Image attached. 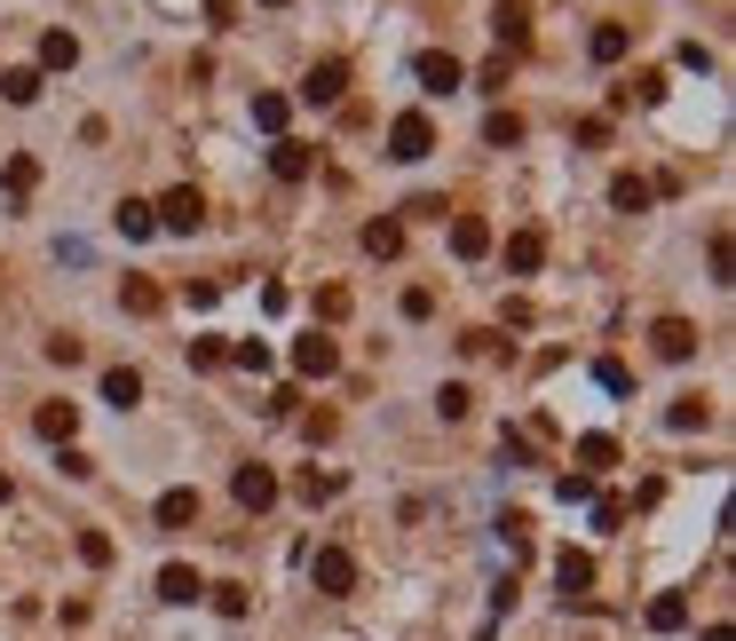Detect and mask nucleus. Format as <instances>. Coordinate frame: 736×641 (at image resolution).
Listing matches in <instances>:
<instances>
[{"label": "nucleus", "mask_w": 736, "mask_h": 641, "mask_svg": "<svg viewBox=\"0 0 736 641\" xmlns=\"http://www.w3.org/2000/svg\"><path fill=\"white\" fill-rule=\"evenodd\" d=\"M428 151H436V119H428V112H396V119H388V159L420 166Z\"/></svg>", "instance_id": "nucleus-1"}, {"label": "nucleus", "mask_w": 736, "mask_h": 641, "mask_svg": "<svg viewBox=\"0 0 736 641\" xmlns=\"http://www.w3.org/2000/svg\"><path fill=\"white\" fill-rule=\"evenodd\" d=\"M151 222H159V230H175V238H190V230L207 222V198H198L190 183H175V190H166L159 207H151Z\"/></svg>", "instance_id": "nucleus-2"}, {"label": "nucleus", "mask_w": 736, "mask_h": 641, "mask_svg": "<svg viewBox=\"0 0 736 641\" xmlns=\"http://www.w3.org/2000/svg\"><path fill=\"white\" fill-rule=\"evenodd\" d=\"M412 80H420L428 95H452V88L467 80V63H459L452 48H420V56H412Z\"/></svg>", "instance_id": "nucleus-3"}, {"label": "nucleus", "mask_w": 736, "mask_h": 641, "mask_svg": "<svg viewBox=\"0 0 736 641\" xmlns=\"http://www.w3.org/2000/svg\"><path fill=\"white\" fill-rule=\"evenodd\" d=\"M309 586H317V594H349V586H357V555H349V547H317V555H309Z\"/></svg>", "instance_id": "nucleus-4"}, {"label": "nucleus", "mask_w": 736, "mask_h": 641, "mask_svg": "<svg viewBox=\"0 0 736 641\" xmlns=\"http://www.w3.org/2000/svg\"><path fill=\"white\" fill-rule=\"evenodd\" d=\"M293 373L301 381H332V373H341V349H332L325 333H301V341H293Z\"/></svg>", "instance_id": "nucleus-5"}, {"label": "nucleus", "mask_w": 736, "mask_h": 641, "mask_svg": "<svg viewBox=\"0 0 736 641\" xmlns=\"http://www.w3.org/2000/svg\"><path fill=\"white\" fill-rule=\"evenodd\" d=\"M270 175H278L285 190H293V183H309V175H317V151H309V143H293V135H278V143H270Z\"/></svg>", "instance_id": "nucleus-6"}, {"label": "nucleus", "mask_w": 736, "mask_h": 641, "mask_svg": "<svg viewBox=\"0 0 736 641\" xmlns=\"http://www.w3.org/2000/svg\"><path fill=\"white\" fill-rule=\"evenodd\" d=\"M341 95H349V63H341V56L309 63V80H301V104H341Z\"/></svg>", "instance_id": "nucleus-7"}, {"label": "nucleus", "mask_w": 736, "mask_h": 641, "mask_svg": "<svg viewBox=\"0 0 736 641\" xmlns=\"http://www.w3.org/2000/svg\"><path fill=\"white\" fill-rule=\"evenodd\" d=\"M650 349H657L665 364H689V357H697V325H689V317H657V325H650Z\"/></svg>", "instance_id": "nucleus-8"}, {"label": "nucleus", "mask_w": 736, "mask_h": 641, "mask_svg": "<svg viewBox=\"0 0 736 641\" xmlns=\"http://www.w3.org/2000/svg\"><path fill=\"white\" fill-rule=\"evenodd\" d=\"M230 499H238L246 515L278 508V476H270V467H238V476H230Z\"/></svg>", "instance_id": "nucleus-9"}, {"label": "nucleus", "mask_w": 736, "mask_h": 641, "mask_svg": "<svg viewBox=\"0 0 736 641\" xmlns=\"http://www.w3.org/2000/svg\"><path fill=\"white\" fill-rule=\"evenodd\" d=\"M491 32H499V56L530 48V0H499V9H491Z\"/></svg>", "instance_id": "nucleus-10"}, {"label": "nucleus", "mask_w": 736, "mask_h": 641, "mask_svg": "<svg viewBox=\"0 0 736 641\" xmlns=\"http://www.w3.org/2000/svg\"><path fill=\"white\" fill-rule=\"evenodd\" d=\"M554 586H562V602H586V586H594V555L562 547V555H554Z\"/></svg>", "instance_id": "nucleus-11"}, {"label": "nucleus", "mask_w": 736, "mask_h": 641, "mask_svg": "<svg viewBox=\"0 0 736 641\" xmlns=\"http://www.w3.org/2000/svg\"><path fill=\"white\" fill-rule=\"evenodd\" d=\"M452 254L459 261H483L491 254V222L483 214H452Z\"/></svg>", "instance_id": "nucleus-12"}, {"label": "nucleus", "mask_w": 736, "mask_h": 641, "mask_svg": "<svg viewBox=\"0 0 736 641\" xmlns=\"http://www.w3.org/2000/svg\"><path fill=\"white\" fill-rule=\"evenodd\" d=\"M151 515H159V531H183V523H198V491H190V483L159 491V508H151Z\"/></svg>", "instance_id": "nucleus-13"}, {"label": "nucleus", "mask_w": 736, "mask_h": 641, "mask_svg": "<svg viewBox=\"0 0 736 641\" xmlns=\"http://www.w3.org/2000/svg\"><path fill=\"white\" fill-rule=\"evenodd\" d=\"M32 428H40L48 444H72V435H80V404H40V412H32Z\"/></svg>", "instance_id": "nucleus-14"}, {"label": "nucleus", "mask_w": 736, "mask_h": 641, "mask_svg": "<svg viewBox=\"0 0 736 641\" xmlns=\"http://www.w3.org/2000/svg\"><path fill=\"white\" fill-rule=\"evenodd\" d=\"M364 254H373V261H396V254H405V222H396V214L364 222Z\"/></svg>", "instance_id": "nucleus-15"}, {"label": "nucleus", "mask_w": 736, "mask_h": 641, "mask_svg": "<svg viewBox=\"0 0 736 641\" xmlns=\"http://www.w3.org/2000/svg\"><path fill=\"white\" fill-rule=\"evenodd\" d=\"M198 594H207V579H198L190 562H166L159 570V602H198Z\"/></svg>", "instance_id": "nucleus-16"}, {"label": "nucleus", "mask_w": 736, "mask_h": 641, "mask_svg": "<svg viewBox=\"0 0 736 641\" xmlns=\"http://www.w3.org/2000/svg\"><path fill=\"white\" fill-rule=\"evenodd\" d=\"M104 404H119V412L143 404V373H136V364H112V373H104Z\"/></svg>", "instance_id": "nucleus-17"}, {"label": "nucleus", "mask_w": 736, "mask_h": 641, "mask_svg": "<svg viewBox=\"0 0 736 641\" xmlns=\"http://www.w3.org/2000/svg\"><path fill=\"white\" fill-rule=\"evenodd\" d=\"M539 261H547V230H515V238H507V269H515V278H530Z\"/></svg>", "instance_id": "nucleus-18"}, {"label": "nucleus", "mask_w": 736, "mask_h": 641, "mask_svg": "<svg viewBox=\"0 0 736 641\" xmlns=\"http://www.w3.org/2000/svg\"><path fill=\"white\" fill-rule=\"evenodd\" d=\"M112 230H119L127 246H136V238H151V230H159V222H151V198H119V214H112Z\"/></svg>", "instance_id": "nucleus-19"}, {"label": "nucleus", "mask_w": 736, "mask_h": 641, "mask_svg": "<svg viewBox=\"0 0 736 641\" xmlns=\"http://www.w3.org/2000/svg\"><path fill=\"white\" fill-rule=\"evenodd\" d=\"M332 491H341V476H332V467H301V476H293V499H301V508H325Z\"/></svg>", "instance_id": "nucleus-20"}, {"label": "nucleus", "mask_w": 736, "mask_h": 641, "mask_svg": "<svg viewBox=\"0 0 736 641\" xmlns=\"http://www.w3.org/2000/svg\"><path fill=\"white\" fill-rule=\"evenodd\" d=\"M72 63H80V40H72V32H40V72H72Z\"/></svg>", "instance_id": "nucleus-21"}, {"label": "nucleus", "mask_w": 736, "mask_h": 641, "mask_svg": "<svg viewBox=\"0 0 736 641\" xmlns=\"http://www.w3.org/2000/svg\"><path fill=\"white\" fill-rule=\"evenodd\" d=\"M626 48H633V32H626V24H594V40H586L594 63H626Z\"/></svg>", "instance_id": "nucleus-22"}, {"label": "nucleus", "mask_w": 736, "mask_h": 641, "mask_svg": "<svg viewBox=\"0 0 736 641\" xmlns=\"http://www.w3.org/2000/svg\"><path fill=\"white\" fill-rule=\"evenodd\" d=\"M705 420H713V404H705V396H674V404H665V428H674V435L705 428Z\"/></svg>", "instance_id": "nucleus-23"}, {"label": "nucleus", "mask_w": 736, "mask_h": 641, "mask_svg": "<svg viewBox=\"0 0 736 641\" xmlns=\"http://www.w3.org/2000/svg\"><path fill=\"white\" fill-rule=\"evenodd\" d=\"M594 467H618V435H579V476H594Z\"/></svg>", "instance_id": "nucleus-24"}, {"label": "nucleus", "mask_w": 736, "mask_h": 641, "mask_svg": "<svg viewBox=\"0 0 736 641\" xmlns=\"http://www.w3.org/2000/svg\"><path fill=\"white\" fill-rule=\"evenodd\" d=\"M523 135H530V127H523V112H491V119H483V143H491V151H515Z\"/></svg>", "instance_id": "nucleus-25"}, {"label": "nucleus", "mask_w": 736, "mask_h": 641, "mask_svg": "<svg viewBox=\"0 0 736 641\" xmlns=\"http://www.w3.org/2000/svg\"><path fill=\"white\" fill-rule=\"evenodd\" d=\"M650 198H657V190H650L642 175H618V183H610V207H618V214H650Z\"/></svg>", "instance_id": "nucleus-26"}, {"label": "nucleus", "mask_w": 736, "mask_h": 641, "mask_svg": "<svg viewBox=\"0 0 736 641\" xmlns=\"http://www.w3.org/2000/svg\"><path fill=\"white\" fill-rule=\"evenodd\" d=\"M159 301H166V293H159L151 278H127V285H119V310H127V317H159Z\"/></svg>", "instance_id": "nucleus-27"}, {"label": "nucleus", "mask_w": 736, "mask_h": 641, "mask_svg": "<svg viewBox=\"0 0 736 641\" xmlns=\"http://www.w3.org/2000/svg\"><path fill=\"white\" fill-rule=\"evenodd\" d=\"M689 626V594H657L650 602V633H681Z\"/></svg>", "instance_id": "nucleus-28"}, {"label": "nucleus", "mask_w": 736, "mask_h": 641, "mask_svg": "<svg viewBox=\"0 0 736 641\" xmlns=\"http://www.w3.org/2000/svg\"><path fill=\"white\" fill-rule=\"evenodd\" d=\"M0 104H40V72H32V63L0 72Z\"/></svg>", "instance_id": "nucleus-29"}, {"label": "nucleus", "mask_w": 736, "mask_h": 641, "mask_svg": "<svg viewBox=\"0 0 736 641\" xmlns=\"http://www.w3.org/2000/svg\"><path fill=\"white\" fill-rule=\"evenodd\" d=\"M285 119H293L285 95H254V127H261V135H285Z\"/></svg>", "instance_id": "nucleus-30"}, {"label": "nucleus", "mask_w": 736, "mask_h": 641, "mask_svg": "<svg viewBox=\"0 0 736 641\" xmlns=\"http://www.w3.org/2000/svg\"><path fill=\"white\" fill-rule=\"evenodd\" d=\"M230 364H238V373H270V341H230Z\"/></svg>", "instance_id": "nucleus-31"}, {"label": "nucleus", "mask_w": 736, "mask_h": 641, "mask_svg": "<svg viewBox=\"0 0 736 641\" xmlns=\"http://www.w3.org/2000/svg\"><path fill=\"white\" fill-rule=\"evenodd\" d=\"M0 183H9V198H24L32 183H40V159H24V151H16L9 166H0Z\"/></svg>", "instance_id": "nucleus-32"}, {"label": "nucleus", "mask_w": 736, "mask_h": 641, "mask_svg": "<svg viewBox=\"0 0 736 641\" xmlns=\"http://www.w3.org/2000/svg\"><path fill=\"white\" fill-rule=\"evenodd\" d=\"M554 499H562V508H586V499H594V476H579V467H562V476H554Z\"/></svg>", "instance_id": "nucleus-33"}, {"label": "nucleus", "mask_w": 736, "mask_h": 641, "mask_svg": "<svg viewBox=\"0 0 736 641\" xmlns=\"http://www.w3.org/2000/svg\"><path fill=\"white\" fill-rule=\"evenodd\" d=\"M222 364H230V341H214V333L190 341V373H222Z\"/></svg>", "instance_id": "nucleus-34"}, {"label": "nucleus", "mask_w": 736, "mask_h": 641, "mask_svg": "<svg viewBox=\"0 0 736 641\" xmlns=\"http://www.w3.org/2000/svg\"><path fill=\"white\" fill-rule=\"evenodd\" d=\"M586 508H594V531H626V499H610V491H594Z\"/></svg>", "instance_id": "nucleus-35"}, {"label": "nucleus", "mask_w": 736, "mask_h": 641, "mask_svg": "<svg viewBox=\"0 0 736 641\" xmlns=\"http://www.w3.org/2000/svg\"><path fill=\"white\" fill-rule=\"evenodd\" d=\"M112 555H119V547H112L104 531H80V562H87V570H112Z\"/></svg>", "instance_id": "nucleus-36"}, {"label": "nucleus", "mask_w": 736, "mask_h": 641, "mask_svg": "<svg viewBox=\"0 0 736 641\" xmlns=\"http://www.w3.org/2000/svg\"><path fill=\"white\" fill-rule=\"evenodd\" d=\"M436 412H444V420H467V412H476V396H467L459 381H444V388H436Z\"/></svg>", "instance_id": "nucleus-37"}, {"label": "nucleus", "mask_w": 736, "mask_h": 641, "mask_svg": "<svg viewBox=\"0 0 736 641\" xmlns=\"http://www.w3.org/2000/svg\"><path fill=\"white\" fill-rule=\"evenodd\" d=\"M207 594H214V610H222V618H246V610H254V594H246V586H207Z\"/></svg>", "instance_id": "nucleus-38"}, {"label": "nucleus", "mask_w": 736, "mask_h": 641, "mask_svg": "<svg viewBox=\"0 0 736 641\" xmlns=\"http://www.w3.org/2000/svg\"><path fill=\"white\" fill-rule=\"evenodd\" d=\"M705 261H713V278L728 285V269H736V254H728V230H713V238H705Z\"/></svg>", "instance_id": "nucleus-39"}, {"label": "nucleus", "mask_w": 736, "mask_h": 641, "mask_svg": "<svg viewBox=\"0 0 736 641\" xmlns=\"http://www.w3.org/2000/svg\"><path fill=\"white\" fill-rule=\"evenodd\" d=\"M56 476H72V483H87V476H95V459H87V452H72V444H63V459H56Z\"/></svg>", "instance_id": "nucleus-40"}, {"label": "nucleus", "mask_w": 736, "mask_h": 641, "mask_svg": "<svg viewBox=\"0 0 736 641\" xmlns=\"http://www.w3.org/2000/svg\"><path fill=\"white\" fill-rule=\"evenodd\" d=\"M674 56H681V72H713V48H705V40H681Z\"/></svg>", "instance_id": "nucleus-41"}, {"label": "nucleus", "mask_w": 736, "mask_h": 641, "mask_svg": "<svg viewBox=\"0 0 736 641\" xmlns=\"http://www.w3.org/2000/svg\"><path fill=\"white\" fill-rule=\"evenodd\" d=\"M594 381H601V388H610V396H626V381H633V373H626V364H618V357H601V364H594Z\"/></svg>", "instance_id": "nucleus-42"}, {"label": "nucleus", "mask_w": 736, "mask_h": 641, "mask_svg": "<svg viewBox=\"0 0 736 641\" xmlns=\"http://www.w3.org/2000/svg\"><path fill=\"white\" fill-rule=\"evenodd\" d=\"M405 317H412V325H420V317H436V293L412 285V293H405Z\"/></svg>", "instance_id": "nucleus-43"}, {"label": "nucleus", "mask_w": 736, "mask_h": 641, "mask_svg": "<svg viewBox=\"0 0 736 641\" xmlns=\"http://www.w3.org/2000/svg\"><path fill=\"white\" fill-rule=\"evenodd\" d=\"M499 459H515V467H523V459H530V435H523V428H507V435H499Z\"/></svg>", "instance_id": "nucleus-44"}, {"label": "nucleus", "mask_w": 736, "mask_h": 641, "mask_svg": "<svg viewBox=\"0 0 736 641\" xmlns=\"http://www.w3.org/2000/svg\"><path fill=\"white\" fill-rule=\"evenodd\" d=\"M80 357H87V349L72 341V333H56V341H48V364H80Z\"/></svg>", "instance_id": "nucleus-45"}, {"label": "nucleus", "mask_w": 736, "mask_h": 641, "mask_svg": "<svg viewBox=\"0 0 736 641\" xmlns=\"http://www.w3.org/2000/svg\"><path fill=\"white\" fill-rule=\"evenodd\" d=\"M207 24H238V0H207Z\"/></svg>", "instance_id": "nucleus-46"}, {"label": "nucleus", "mask_w": 736, "mask_h": 641, "mask_svg": "<svg viewBox=\"0 0 736 641\" xmlns=\"http://www.w3.org/2000/svg\"><path fill=\"white\" fill-rule=\"evenodd\" d=\"M697 641H736V633H728V626H705V633H697Z\"/></svg>", "instance_id": "nucleus-47"}, {"label": "nucleus", "mask_w": 736, "mask_h": 641, "mask_svg": "<svg viewBox=\"0 0 736 641\" xmlns=\"http://www.w3.org/2000/svg\"><path fill=\"white\" fill-rule=\"evenodd\" d=\"M261 9H293V0H261Z\"/></svg>", "instance_id": "nucleus-48"}]
</instances>
